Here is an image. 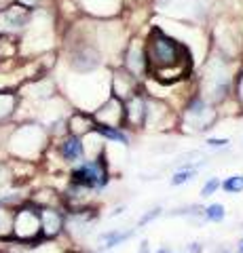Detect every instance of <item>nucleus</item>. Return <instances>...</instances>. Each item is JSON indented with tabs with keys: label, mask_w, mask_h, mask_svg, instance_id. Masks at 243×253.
I'll use <instances>...</instances> for the list:
<instances>
[{
	"label": "nucleus",
	"mask_w": 243,
	"mask_h": 253,
	"mask_svg": "<svg viewBox=\"0 0 243 253\" xmlns=\"http://www.w3.org/2000/svg\"><path fill=\"white\" fill-rule=\"evenodd\" d=\"M205 144H207L209 148L220 150V148H226V146H229V144H231V139H229V137H207Z\"/></svg>",
	"instance_id": "nucleus-28"
},
{
	"label": "nucleus",
	"mask_w": 243,
	"mask_h": 253,
	"mask_svg": "<svg viewBox=\"0 0 243 253\" xmlns=\"http://www.w3.org/2000/svg\"><path fill=\"white\" fill-rule=\"evenodd\" d=\"M83 11L97 19H112L121 13V0H81Z\"/></svg>",
	"instance_id": "nucleus-18"
},
{
	"label": "nucleus",
	"mask_w": 243,
	"mask_h": 253,
	"mask_svg": "<svg viewBox=\"0 0 243 253\" xmlns=\"http://www.w3.org/2000/svg\"><path fill=\"white\" fill-rule=\"evenodd\" d=\"M55 150L59 158L66 165H81L83 161H87V150H85V139L72 135V133H66L61 135L55 144Z\"/></svg>",
	"instance_id": "nucleus-13"
},
{
	"label": "nucleus",
	"mask_w": 243,
	"mask_h": 253,
	"mask_svg": "<svg viewBox=\"0 0 243 253\" xmlns=\"http://www.w3.org/2000/svg\"><path fill=\"white\" fill-rule=\"evenodd\" d=\"M156 253H171V249H169V247H165V245H163L161 249H156Z\"/></svg>",
	"instance_id": "nucleus-32"
},
{
	"label": "nucleus",
	"mask_w": 243,
	"mask_h": 253,
	"mask_svg": "<svg viewBox=\"0 0 243 253\" xmlns=\"http://www.w3.org/2000/svg\"><path fill=\"white\" fill-rule=\"evenodd\" d=\"M32 17H34V11L26 9L21 6L19 2H15L6 9H0V34H21L26 32L28 26L32 23Z\"/></svg>",
	"instance_id": "nucleus-10"
},
{
	"label": "nucleus",
	"mask_w": 243,
	"mask_h": 253,
	"mask_svg": "<svg viewBox=\"0 0 243 253\" xmlns=\"http://www.w3.org/2000/svg\"><path fill=\"white\" fill-rule=\"evenodd\" d=\"M13 236V211L0 207V239Z\"/></svg>",
	"instance_id": "nucleus-24"
},
{
	"label": "nucleus",
	"mask_w": 243,
	"mask_h": 253,
	"mask_svg": "<svg viewBox=\"0 0 243 253\" xmlns=\"http://www.w3.org/2000/svg\"><path fill=\"white\" fill-rule=\"evenodd\" d=\"M146 59L150 78L163 86H174L193 76L194 55L191 46L182 42L165 28L152 26L144 38Z\"/></svg>",
	"instance_id": "nucleus-1"
},
{
	"label": "nucleus",
	"mask_w": 243,
	"mask_h": 253,
	"mask_svg": "<svg viewBox=\"0 0 243 253\" xmlns=\"http://www.w3.org/2000/svg\"><path fill=\"white\" fill-rule=\"evenodd\" d=\"M123 68L131 72L136 78H146L150 76V70H148V59H146V44L142 38H131L123 51Z\"/></svg>",
	"instance_id": "nucleus-11"
},
{
	"label": "nucleus",
	"mask_w": 243,
	"mask_h": 253,
	"mask_svg": "<svg viewBox=\"0 0 243 253\" xmlns=\"http://www.w3.org/2000/svg\"><path fill=\"white\" fill-rule=\"evenodd\" d=\"M49 146V131L45 125L26 123L11 131L9 137V152L17 156L19 161H32L47 152Z\"/></svg>",
	"instance_id": "nucleus-3"
},
{
	"label": "nucleus",
	"mask_w": 243,
	"mask_h": 253,
	"mask_svg": "<svg viewBox=\"0 0 243 253\" xmlns=\"http://www.w3.org/2000/svg\"><path fill=\"white\" fill-rule=\"evenodd\" d=\"M239 66L241 63H237L235 59L214 51L201 66V74L197 78V91L211 106L220 110L226 101H233L235 78H237Z\"/></svg>",
	"instance_id": "nucleus-2"
},
{
	"label": "nucleus",
	"mask_w": 243,
	"mask_h": 253,
	"mask_svg": "<svg viewBox=\"0 0 243 253\" xmlns=\"http://www.w3.org/2000/svg\"><path fill=\"white\" fill-rule=\"evenodd\" d=\"M19 104V95L11 89H0V123L11 118L17 110Z\"/></svg>",
	"instance_id": "nucleus-19"
},
{
	"label": "nucleus",
	"mask_w": 243,
	"mask_h": 253,
	"mask_svg": "<svg viewBox=\"0 0 243 253\" xmlns=\"http://www.w3.org/2000/svg\"><path fill=\"white\" fill-rule=\"evenodd\" d=\"M222 190L226 194H241L243 192V173H235V175H229L222 179Z\"/></svg>",
	"instance_id": "nucleus-23"
},
{
	"label": "nucleus",
	"mask_w": 243,
	"mask_h": 253,
	"mask_svg": "<svg viewBox=\"0 0 243 253\" xmlns=\"http://www.w3.org/2000/svg\"><path fill=\"white\" fill-rule=\"evenodd\" d=\"M96 118H93L91 112H85V110H74L72 114L68 116V133L78 137H87L96 131Z\"/></svg>",
	"instance_id": "nucleus-17"
},
{
	"label": "nucleus",
	"mask_w": 243,
	"mask_h": 253,
	"mask_svg": "<svg viewBox=\"0 0 243 253\" xmlns=\"http://www.w3.org/2000/svg\"><path fill=\"white\" fill-rule=\"evenodd\" d=\"M138 253H150V243H148V241H142V243H140Z\"/></svg>",
	"instance_id": "nucleus-31"
},
{
	"label": "nucleus",
	"mask_w": 243,
	"mask_h": 253,
	"mask_svg": "<svg viewBox=\"0 0 243 253\" xmlns=\"http://www.w3.org/2000/svg\"><path fill=\"white\" fill-rule=\"evenodd\" d=\"M237 251H239V253H243V239L237 243Z\"/></svg>",
	"instance_id": "nucleus-33"
},
{
	"label": "nucleus",
	"mask_w": 243,
	"mask_h": 253,
	"mask_svg": "<svg viewBox=\"0 0 243 253\" xmlns=\"http://www.w3.org/2000/svg\"><path fill=\"white\" fill-rule=\"evenodd\" d=\"M96 133H99L106 141H112V144H121V146H129V135L125 133V129H116V126H104V125H97L96 126Z\"/></svg>",
	"instance_id": "nucleus-20"
},
{
	"label": "nucleus",
	"mask_w": 243,
	"mask_h": 253,
	"mask_svg": "<svg viewBox=\"0 0 243 253\" xmlns=\"http://www.w3.org/2000/svg\"><path fill=\"white\" fill-rule=\"evenodd\" d=\"M136 234V230H110V232H104L101 234V243H104L106 249H112V247H119L125 241H129L131 236Z\"/></svg>",
	"instance_id": "nucleus-21"
},
{
	"label": "nucleus",
	"mask_w": 243,
	"mask_h": 253,
	"mask_svg": "<svg viewBox=\"0 0 243 253\" xmlns=\"http://www.w3.org/2000/svg\"><path fill=\"white\" fill-rule=\"evenodd\" d=\"M108 179H110V171H108V163L104 154L97 158H87L81 165H74L72 173H70V181L72 184L87 188L91 192L104 190Z\"/></svg>",
	"instance_id": "nucleus-6"
},
{
	"label": "nucleus",
	"mask_w": 243,
	"mask_h": 253,
	"mask_svg": "<svg viewBox=\"0 0 243 253\" xmlns=\"http://www.w3.org/2000/svg\"><path fill=\"white\" fill-rule=\"evenodd\" d=\"M140 78H136L131 72H127L123 66L112 70V76H110V93L114 97H119L123 101L131 99L136 93H140Z\"/></svg>",
	"instance_id": "nucleus-14"
},
{
	"label": "nucleus",
	"mask_w": 243,
	"mask_h": 253,
	"mask_svg": "<svg viewBox=\"0 0 243 253\" xmlns=\"http://www.w3.org/2000/svg\"><path fill=\"white\" fill-rule=\"evenodd\" d=\"M43 239H55L66 230V213L59 207H41Z\"/></svg>",
	"instance_id": "nucleus-16"
},
{
	"label": "nucleus",
	"mask_w": 243,
	"mask_h": 253,
	"mask_svg": "<svg viewBox=\"0 0 243 253\" xmlns=\"http://www.w3.org/2000/svg\"><path fill=\"white\" fill-rule=\"evenodd\" d=\"M43 236V221H41V207L36 203H26L13 209V236L11 239L28 243Z\"/></svg>",
	"instance_id": "nucleus-7"
},
{
	"label": "nucleus",
	"mask_w": 243,
	"mask_h": 253,
	"mask_svg": "<svg viewBox=\"0 0 243 253\" xmlns=\"http://www.w3.org/2000/svg\"><path fill=\"white\" fill-rule=\"evenodd\" d=\"M17 2H19L21 6H26V9H30V11H38L45 0H17Z\"/></svg>",
	"instance_id": "nucleus-29"
},
{
	"label": "nucleus",
	"mask_w": 243,
	"mask_h": 253,
	"mask_svg": "<svg viewBox=\"0 0 243 253\" xmlns=\"http://www.w3.org/2000/svg\"><path fill=\"white\" fill-rule=\"evenodd\" d=\"M180 126V114L171 108L165 99L148 95L146 99V126L148 131H169Z\"/></svg>",
	"instance_id": "nucleus-8"
},
{
	"label": "nucleus",
	"mask_w": 243,
	"mask_h": 253,
	"mask_svg": "<svg viewBox=\"0 0 243 253\" xmlns=\"http://www.w3.org/2000/svg\"><path fill=\"white\" fill-rule=\"evenodd\" d=\"M93 118L97 125L104 126H116V129H127V121H125V101L110 95L99 108L93 110Z\"/></svg>",
	"instance_id": "nucleus-12"
},
{
	"label": "nucleus",
	"mask_w": 243,
	"mask_h": 253,
	"mask_svg": "<svg viewBox=\"0 0 243 253\" xmlns=\"http://www.w3.org/2000/svg\"><path fill=\"white\" fill-rule=\"evenodd\" d=\"M214 51L239 61V55L243 53V38L239 34L237 26L224 23V21L218 23V28L214 32Z\"/></svg>",
	"instance_id": "nucleus-9"
},
{
	"label": "nucleus",
	"mask_w": 243,
	"mask_h": 253,
	"mask_svg": "<svg viewBox=\"0 0 243 253\" xmlns=\"http://www.w3.org/2000/svg\"><path fill=\"white\" fill-rule=\"evenodd\" d=\"M161 211H163L161 207H154V209H150V211H146V213H144V215H142V217H140V219H138V228H144L146 224H150V221H154L156 217H159V215H161Z\"/></svg>",
	"instance_id": "nucleus-27"
},
{
	"label": "nucleus",
	"mask_w": 243,
	"mask_h": 253,
	"mask_svg": "<svg viewBox=\"0 0 243 253\" xmlns=\"http://www.w3.org/2000/svg\"><path fill=\"white\" fill-rule=\"evenodd\" d=\"M104 57L106 55L101 53V49L91 38H78L68 46L66 63L74 74H93L101 68Z\"/></svg>",
	"instance_id": "nucleus-5"
},
{
	"label": "nucleus",
	"mask_w": 243,
	"mask_h": 253,
	"mask_svg": "<svg viewBox=\"0 0 243 253\" xmlns=\"http://www.w3.org/2000/svg\"><path fill=\"white\" fill-rule=\"evenodd\" d=\"M220 188H222V179L216 177V175H211V177H207L205 184L201 186V196H203V199H209V196H214Z\"/></svg>",
	"instance_id": "nucleus-26"
},
{
	"label": "nucleus",
	"mask_w": 243,
	"mask_h": 253,
	"mask_svg": "<svg viewBox=\"0 0 243 253\" xmlns=\"http://www.w3.org/2000/svg\"><path fill=\"white\" fill-rule=\"evenodd\" d=\"M224 217H226V207L222 203H211L203 209V219L211 221V224H220V221H224Z\"/></svg>",
	"instance_id": "nucleus-22"
},
{
	"label": "nucleus",
	"mask_w": 243,
	"mask_h": 253,
	"mask_svg": "<svg viewBox=\"0 0 243 253\" xmlns=\"http://www.w3.org/2000/svg\"><path fill=\"white\" fill-rule=\"evenodd\" d=\"M146 99L148 93L140 91L131 99L125 101V121L127 129H144L146 126Z\"/></svg>",
	"instance_id": "nucleus-15"
},
{
	"label": "nucleus",
	"mask_w": 243,
	"mask_h": 253,
	"mask_svg": "<svg viewBox=\"0 0 243 253\" xmlns=\"http://www.w3.org/2000/svg\"><path fill=\"white\" fill-rule=\"evenodd\" d=\"M0 38H2V34H0ZM0 44H2V42H0Z\"/></svg>",
	"instance_id": "nucleus-34"
},
{
	"label": "nucleus",
	"mask_w": 243,
	"mask_h": 253,
	"mask_svg": "<svg viewBox=\"0 0 243 253\" xmlns=\"http://www.w3.org/2000/svg\"><path fill=\"white\" fill-rule=\"evenodd\" d=\"M188 253H203V243H191L186 247Z\"/></svg>",
	"instance_id": "nucleus-30"
},
{
	"label": "nucleus",
	"mask_w": 243,
	"mask_h": 253,
	"mask_svg": "<svg viewBox=\"0 0 243 253\" xmlns=\"http://www.w3.org/2000/svg\"><path fill=\"white\" fill-rule=\"evenodd\" d=\"M233 99H235V104H237L239 112L243 114V63L239 66L237 78H235V91H233Z\"/></svg>",
	"instance_id": "nucleus-25"
},
{
	"label": "nucleus",
	"mask_w": 243,
	"mask_h": 253,
	"mask_svg": "<svg viewBox=\"0 0 243 253\" xmlns=\"http://www.w3.org/2000/svg\"><path fill=\"white\" fill-rule=\"evenodd\" d=\"M220 118V110L216 106H211L203 95L194 89L193 95L184 101L182 112H180V129L186 133H205L209 129H214V125Z\"/></svg>",
	"instance_id": "nucleus-4"
}]
</instances>
